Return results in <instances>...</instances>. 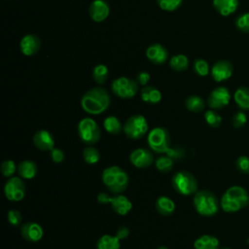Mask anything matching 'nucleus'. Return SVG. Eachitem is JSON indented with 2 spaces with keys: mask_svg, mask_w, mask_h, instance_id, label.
Masks as SVG:
<instances>
[{
  "mask_svg": "<svg viewBox=\"0 0 249 249\" xmlns=\"http://www.w3.org/2000/svg\"><path fill=\"white\" fill-rule=\"evenodd\" d=\"M109 92L101 87H95L87 90L81 98L82 109L89 115H100L110 106Z\"/></svg>",
  "mask_w": 249,
  "mask_h": 249,
  "instance_id": "f257e3e1",
  "label": "nucleus"
},
{
  "mask_svg": "<svg viewBox=\"0 0 249 249\" xmlns=\"http://www.w3.org/2000/svg\"><path fill=\"white\" fill-rule=\"evenodd\" d=\"M249 204V195L241 186H231L226 190L220 200V206L225 212L233 213Z\"/></svg>",
  "mask_w": 249,
  "mask_h": 249,
  "instance_id": "f03ea898",
  "label": "nucleus"
},
{
  "mask_svg": "<svg viewBox=\"0 0 249 249\" xmlns=\"http://www.w3.org/2000/svg\"><path fill=\"white\" fill-rule=\"evenodd\" d=\"M101 179L105 187L113 194H122L128 186L126 172L118 165H111L104 168Z\"/></svg>",
  "mask_w": 249,
  "mask_h": 249,
  "instance_id": "7ed1b4c3",
  "label": "nucleus"
},
{
  "mask_svg": "<svg viewBox=\"0 0 249 249\" xmlns=\"http://www.w3.org/2000/svg\"><path fill=\"white\" fill-rule=\"evenodd\" d=\"M193 204L196 211L204 217H210L217 214L220 206L218 197L208 190L197 191L194 195Z\"/></svg>",
  "mask_w": 249,
  "mask_h": 249,
  "instance_id": "20e7f679",
  "label": "nucleus"
},
{
  "mask_svg": "<svg viewBox=\"0 0 249 249\" xmlns=\"http://www.w3.org/2000/svg\"><path fill=\"white\" fill-rule=\"evenodd\" d=\"M171 185L173 189L182 196H192L198 191L196 177L186 170H180L174 173L171 178Z\"/></svg>",
  "mask_w": 249,
  "mask_h": 249,
  "instance_id": "39448f33",
  "label": "nucleus"
},
{
  "mask_svg": "<svg viewBox=\"0 0 249 249\" xmlns=\"http://www.w3.org/2000/svg\"><path fill=\"white\" fill-rule=\"evenodd\" d=\"M77 131L80 139L88 145L95 144L101 137V129L91 118H83L78 123Z\"/></svg>",
  "mask_w": 249,
  "mask_h": 249,
  "instance_id": "423d86ee",
  "label": "nucleus"
},
{
  "mask_svg": "<svg viewBox=\"0 0 249 249\" xmlns=\"http://www.w3.org/2000/svg\"><path fill=\"white\" fill-rule=\"evenodd\" d=\"M123 130L127 138L137 140L148 132L149 124L143 115H132L125 121Z\"/></svg>",
  "mask_w": 249,
  "mask_h": 249,
  "instance_id": "0eeeda50",
  "label": "nucleus"
},
{
  "mask_svg": "<svg viewBox=\"0 0 249 249\" xmlns=\"http://www.w3.org/2000/svg\"><path fill=\"white\" fill-rule=\"evenodd\" d=\"M147 142L150 149L158 154H165L170 148V136L166 128L157 126L152 128L147 137Z\"/></svg>",
  "mask_w": 249,
  "mask_h": 249,
  "instance_id": "6e6552de",
  "label": "nucleus"
},
{
  "mask_svg": "<svg viewBox=\"0 0 249 249\" xmlns=\"http://www.w3.org/2000/svg\"><path fill=\"white\" fill-rule=\"evenodd\" d=\"M111 90L120 98L129 99L137 94L139 84L130 78L119 77L112 82Z\"/></svg>",
  "mask_w": 249,
  "mask_h": 249,
  "instance_id": "1a4fd4ad",
  "label": "nucleus"
},
{
  "mask_svg": "<svg viewBox=\"0 0 249 249\" xmlns=\"http://www.w3.org/2000/svg\"><path fill=\"white\" fill-rule=\"evenodd\" d=\"M97 201L99 203H111L112 209L121 216L126 215L132 209V202L122 194L110 196L106 193H100L97 196Z\"/></svg>",
  "mask_w": 249,
  "mask_h": 249,
  "instance_id": "9d476101",
  "label": "nucleus"
},
{
  "mask_svg": "<svg viewBox=\"0 0 249 249\" xmlns=\"http://www.w3.org/2000/svg\"><path fill=\"white\" fill-rule=\"evenodd\" d=\"M26 192L25 184L21 177H10L4 185V195L10 201H20L24 198Z\"/></svg>",
  "mask_w": 249,
  "mask_h": 249,
  "instance_id": "9b49d317",
  "label": "nucleus"
},
{
  "mask_svg": "<svg viewBox=\"0 0 249 249\" xmlns=\"http://www.w3.org/2000/svg\"><path fill=\"white\" fill-rule=\"evenodd\" d=\"M231 101V92L226 87L214 89L207 98L208 106L213 110H220L226 107Z\"/></svg>",
  "mask_w": 249,
  "mask_h": 249,
  "instance_id": "f8f14e48",
  "label": "nucleus"
},
{
  "mask_svg": "<svg viewBox=\"0 0 249 249\" xmlns=\"http://www.w3.org/2000/svg\"><path fill=\"white\" fill-rule=\"evenodd\" d=\"M210 72L213 80L217 83H221L231 77L233 66L230 60L221 59L214 63Z\"/></svg>",
  "mask_w": 249,
  "mask_h": 249,
  "instance_id": "ddd939ff",
  "label": "nucleus"
},
{
  "mask_svg": "<svg viewBox=\"0 0 249 249\" xmlns=\"http://www.w3.org/2000/svg\"><path fill=\"white\" fill-rule=\"evenodd\" d=\"M129 161L136 168H147L154 162V156L146 148H137L130 153Z\"/></svg>",
  "mask_w": 249,
  "mask_h": 249,
  "instance_id": "4468645a",
  "label": "nucleus"
},
{
  "mask_svg": "<svg viewBox=\"0 0 249 249\" xmlns=\"http://www.w3.org/2000/svg\"><path fill=\"white\" fill-rule=\"evenodd\" d=\"M20 234L28 242H38L44 235L43 228L36 222H25L20 227Z\"/></svg>",
  "mask_w": 249,
  "mask_h": 249,
  "instance_id": "2eb2a0df",
  "label": "nucleus"
},
{
  "mask_svg": "<svg viewBox=\"0 0 249 249\" xmlns=\"http://www.w3.org/2000/svg\"><path fill=\"white\" fill-rule=\"evenodd\" d=\"M90 18L95 22L105 20L110 14V6L106 0H93L89 8Z\"/></svg>",
  "mask_w": 249,
  "mask_h": 249,
  "instance_id": "dca6fc26",
  "label": "nucleus"
},
{
  "mask_svg": "<svg viewBox=\"0 0 249 249\" xmlns=\"http://www.w3.org/2000/svg\"><path fill=\"white\" fill-rule=\"evenodd\" d=\"M41 47V40L35 34L24 35L19 42V50L25 56H32L38 53Z\"/></svg>",
  "mask_w": 249,
  "mask_h": 249,
  "instance_id": "f3484780",
  "label": "nucleus"
},
{
  "mask_svg": "<svg viewBox=\"0 0 249 249\" xmlns=\"http://www.w3.org/2000/svg\"><path fill=\"white\" fill-rule=\"evenodd\" d=\"M146 57L150 62L156 65H160L166 62L168 58V52L164 46L160 43L150 45L146 50Z\"/></svg>",
  "mask_w": 249,
  "mask_h": 249,
  "instance_id": "a211bd4d",
  "label": "nucleus"
},
{
  "mask_svg": "<svg viewBox=\"0 0 249 249\" xmlns=\"http://www.w3.org/2000/svg\"><path fill=\"white\" fill-rule=\"evenodd\" d=\"M35 147L41 151H51L54 148V138L53 134L46 129H39L33 135Z\"/></svg>",
  "mask_w": 249,
  "mask_h": 249,
  "instance_id": "6ab92c4d",
  "label": "nucleus"
},
{
  "mask_svg": "<svg viewBox=\"0 0 249 249\" xmlns=\"http://www.w3.org/2000/svg\"><path fill=\"white\" fill-rule=\"evenodd\" d=\"M213 7L223 17L233 14L238 7V0H213Z\"/></svg>",
  "mask_w": 249,
  "mask_h": 249,
  "instance_id": "aec40b11",
  "label": "nucleus"
},
{
  "mask_svg": "<svg viewBox=\"0 0 249 249\" xmlns=\"http://www.w3.org/2000/svg\"><path fill=\"white\" fill-rule=\"evenodd\" d=\"M38 166L37 164L30 160H24L19 162L18 165V174L22 179H32L37 175Z\"/></svg>",
  "mask_w": 249,
  "mask_h": 249,
  "instance_id": "412c9836",
  "label": "nucleus"
},
{
  "mask_svg": "<svg viewBox=\"0 0 249 249\" xmlns=\"http://www.w3.org/2000/svg\"><path fill=\"white\" fill-rule=\"evenodd\" d=\"M156 210L162 216H170L175 210V202L168 196H160L155 202Z\"/></svg>",
  "mask_w": 249,
  "mask_h": 249,
  "instance_id": "4be33fe9",
  "label": "nucleus"
},
{
  "mask_svg": "<svg viewBox=\"0 0 249 249\" xmlns=\"http://www.w3.org/2000/svg\"><path fill=\"white\" fill-rule=\"evenodd\" d=\"M219 239L211 234H202L194 242L195 249H219Z\"/></svg>",
  "mask_w": 249,
  "mask_h": 249,
  "instance_id": "5701e85b",
  "label": "nucleus"
},
{
  "mask_svg": "<svg viewBox=\"0 0 249 249\" xmlns=\"http://www.w3.org/2000/svg\"><path fill=\"white\" fill-rule=\"evenodd\" d=\"M142 101L149 104H157L161 100V92L153 86H145L140 90Z\"/></svg>",
  "mask_w": 249,
  "mask_h": 249,
  "instance_id": "b1692460",
  "label": "nucleus"
},
{
  "mask_svg": "<svg viewBox=\"0 0 249 249\" xmlns=\"http://www.w3.org/2000/svg\"><path fill=\"white\" fill-rule=\"evenodd\" d=\"M233 99L238 108L241 110H249V89L246 87H239L233 94Z\"/></svg>",
  "mask_w": 249,
  "mask_h": 249,
  "instance_id": "393cba45",
  "label": "nucleus"
},
{
  "mask_svg": "<svg viewBox=\"0 0 249 249\" xmlns=\"http://www.w3.org/2000/svg\"><path fill=\"white\" fill-rule=\"evenodd\" d=\"M120 239L116 235L103 234L99 237L96 243L97 249H120Z\"/></svg>",
  "mask_w": 249,
  "mask_h": 249,
  "instance_id": "a878e982",
  "label": "nucleus"
},
{
  "mask_svg": "<svg viewBox=\"0 0 249 249\" xmlns=\"http://www.w3.org/2000/svg\"><path fill=\"white\" fill-rule=\"evenodd\" d=\"M169 66L174 71L183 72V71L187 70V68L189 66V59L183 53L174 54L169 59Z\"/></svg>",
  "mask_w": 249,
  "mask_h": 249,
  "instance_id": "bb28decb",
  "label": "nucleus"
},
{
  "mask_svg": "<svg viewBox=\"0 0 249 249\" xmlns=\"http://www.w3.org/2000/svg\"><path fill=\"white\" fill-rule=\"evenodd\" d=\"M186 108L194 113H199L204 109V100L198 95H190L185 99Z\"/></svg>",
  "mask_w": 249,
  "mask_h": 249,
  "instance_id": "cd10ccee",
  "label": "nucleus"
},
{
  "mask_svg": "<svg viewBox=\"0 0 249 249\" xmlns=\"http://www.w3.org/2000/svg\"><path fill=\"white\" fill-rule=\"evenodd\" d=\"M103 127L110 134H119L123 130V125L120 120L115 116H108L103 122Z\"/></svg>",
  "mask_w": 249,
  "mask_h": 249,
  "instance_id": "c85d7f7f",
  "label": "nucleus"
},
{
  "mask_svg": "<svg viewBox=\"0 0 249 249\" xmlns=\"http://www.w3.org/2000/svg\"><path fill=\"white\" fill-rule=\"evenodd\" d=\"M83 159L88 164H95L100 160V153L95 147L89 145L83 150Z\"/></svg>",
  "mask_w": 249,
  "mask_h": 249,
  "instance_id": "c756f323",
  "label": "nucleus"
},
{
  "mask_svg": "<svg viewBox=\"0 0 249 249\" xmlns=\"http://www.w3.org/2000/svg\"><path fill=\"white\" fill-rule=\"evenodd\" d=\"M108 76H109V69L106 65L97 64L93 67L92 78L97 84H99V85L104 84L107 81Z\"/></svg>",
  "mask_w": 249,
  "mask_h": 249,
  "instance_id": "7c9ffc66",
  "label": "nucleus"
},
{
  "mask_svg": "<svg viewBox=\"0 0 249 249\" xmlns=\"http://www.w3.org/2000/svg\"><path fill=\"white\" fill-rule=\"evenodd\" d=\"M173 162H174V160L170 157H168L166 155H163V156L159 157L156 160L155 165H156V168L159 171L166 173V172H169L172 169Z\"/></svg>",
  "mask_w": 249,
  "mask_h": 249,
  "instance_id": "2f4dec72",
  "label": "nucleus"
},
{
  "mask_svg": "<svg viewBox=\"0 0 249 249\" xmlns=\"http://www.w3.org/2000/svg\"><path fill=\"white\" fill-rule=\"evenodd\" d=\"M204 120H205L206 124L212 128H217L222 124V117L217 112H215L213 109L207 110L204 113Z\"/></svg>",
  "mask_w": 249,
  "mask_h": 249,
  "instance_id": "473e14b6",
  "label": "nucleus"
},
{
  "mask_svg": "<svg viewBox=\"0 0 249 249\" xmlns=\"http://www.w3.org/2000/svg\"><path fill=\"white\" fill-rule=\"evenodd\" d=\"M193 69L200 77H205L209 74V65L205 59L196 58L193 62Z\"/></svg>",
  "mask_w": 249,
  "mask_h": 249,
  "instance_id": "72a5a7b5",
  "label": "nucleus"
},
{
  "mask_svg": "<svg viewBox=\"0 0 249 249\" xmlns=\"http://www.w3.org/2000/svg\"><path fill=\"white\" fill-rule=\"evenodd\" d=\"M1 173L3 174V176L10 178L13 177L14 174L16 173V171H18V165L16 164L15 160H5L2 163H1Z\"/></svg>",
  "mask_w": 249,
  "mask_h": 249,
  "instance_id": "f704fd0d",
  "label": "nucleus"
},
{
  "mask_svg": "<svg viewBox=\"0 0 249 249\" xmlns=\"http://www.w3.org/2000/svg\"><path fill=\"white\" fill-rule=\"evenodd\" d=\"M156 1L158 6L161 10L166 12H173L177 10L183 2V0H156Z\"/></svg>",
  "mask_w": 249,
  "mask_h": 249,
  "instance_id": "c9c22d12",
  "label": "nucleus"
},
{
  "mask_svg": "<svg viewBox=\"0 0 249 249\" xmlns=\"http://www.w3.org/2000/svg\"><path fill=\"white\" fill-rule=\"evenodd\" d=\"M235 26L239 31L243 33H249V12L241 14L235 19Z\"/></svg>",
  "mask_w": 249,
  "mask_h": 249,
  "instance_id": "e433bc0d",
  "label": "nucleus"
},
{
  "mask_svg": "<svg viewBox=\"0 0 249 249\" xmlns=\"http://www.w3.org/2000/svg\"><path fill=\"white\" fill-rule=\"evenodd\" d=\"M7 219H8V222L12 226H15V227H18V226L21 225V222H22L21 213L17 209L9 210L8 213H7Z\"/></svg>",
  "mask_w": 249,
  "mask_h": 249,
  "instance_id": "4c0bfd02",
  "label": "nucleus"
},
{
  "mask_svg": "<svg viewBox=\"0 0 249 249\" xmlns=\"http://www.w3.org/2000/svg\"><path fill=\"white\" fill-rule=\"evenodd\" d=\"M246 122H247V116L242 111L236 112L231 119V124L234 128H241L242 126L245 125Z\"/></svg>",
  "mask_w": 249,
  "mask_h": 249,
  "instance_id": "58836bf2",
  "label": "nucleus"
},
{
  "mask_svg": "<svg viewBox=\"0 0 249 249\" xmlns=\"http://www.w3.org/2000/svg\"><path fill=\"white\" fill-rule=\"evenodd\" d=\"M235 166L238 171L243 174H249V157L240 156L236 159Z\"/></svg>",
  "mask_w": 249,
  "mask_h": 249,
  "instance_id": "ea45409f",
  "label": "nucleus"
},
{
  "mask_svg": "<svg viewBox=\"0 0 249 249\" xmlns=\"http://www.w3.org/2000/svg\"><path fill=\"white\" fill-rule=\"evenodd\" d=\"M164 155L170 157L173 160H176L182 159L185 156V150L181 147H170L165 152Z\"/></svg>",
  "mask_w": 249,
  "mask_h": 249,
  "instance_id": "a19ab883",
  "label": "nucleus"
},
{
  "mask_svg": "<svg viewBox=\"0 0 249 249\" xmlns=\"http://www.w3.org/2000/svg\"><path fill=\"white\" fill-rule=\"evenodd\" d=\"M51 152V158H52V160L54 162V163H60L64 160V152L59 149V148H53V150L50 151Z\"/></svg>",
  "mask_w": 249,
  "mask_h": 249,
  "instance_id": "79ce46f5",
  "label": "nucleus"
},
{
  "mask_svg": "<svg viewBox=\"0 0 249 249\" xmlns=\"http://www.w3.org/2000/svg\"><path fill=\"white\" fill-rule=\"evenodd\" d=\"M150 78H151V76H150V74H149L148 72L142 71V72H140V73L137 74V76H136V82H137L140 86L145 87V86H147V84L149 83Z\"/></svg>",
  "mask_w": 249,
  "mask_h": 249,
  "instance_id": "37998d69",
  "label": "nucleus"
},
{
  "mask_svg": "<svg viewBox=\"0 0 249 249\" xmlns=\"http://www.w3.org/2000/svg\"><path fill=\"white\" fill-rule=\"evenodd\" d=\"M129 229L127 228V227H125V226H122V227H120L118 230H117V231H116V236L120 239V240H122V239H125V238H127V236L129 235Z\"/></svg>",
  "mask_w": 249,
  "mask_h": 249,
  "instance_id": "c03bdc74",
  "label": "nucleus"
},
{
  "mask_svg": "<svg viewBox=\"0 0 249 249\" xmlns=\"http://www.w3.org/2000/svg\"><path fill=\"white\" fill-rule=\"evenodd\" d=\"M157 249H169V248H167L166 246H163V245H160V246H159Z\"/></svg>",
  "mask_w": 249,
  "mask_h": 249,
  "instance_id": "a18cd8bd",
  "label": "nucleus"
},
{
  "mask_svg": "<svg viewBox=\"0 0 249 249\" xmlns=\"http://www.w3.org/2000/svg\"><path fill=\"white\" fill-rule=\"evenodd\" d=\"M219 249H231V248H228V247H223V248H219Z\"/></svg>",
  "mask_w": 249,
  "mask_h": 249,
  "instance_id": "49530a36",
  "label": "nucleus"
},
{
  "mask_svg": "<svg viewBox=\"0 0 249 249\" xmlns=\"http://www.w3.org/2000/svg\"><path fill=\"white\" fill-rule=\"evenodd\" d=\"M247 243L249 244V237H248V239H247Z\"/></svg>",
  "mask_w": 249,
  "mask_h": 249,
  "instance_id": "de8ad7c7",
  "label": "nucleus"
}]
</instances>
